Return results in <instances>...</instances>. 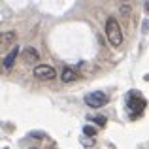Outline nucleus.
Instances as JSON below:
<instances>
[{
	"instance_id": "11",
	"label": "nucleus",
	"mask_w": 149,
	"mask_h": 149,
	"mask_svg": "<svg viewBox=\"0 0 149 149\" xmlns=\"http://www.w3.org/2000/svg\"><path fill=\"white\" fill-rule=\"evenodd\" d=\"M30 136H32V138H44V134H40V132H32Z\"/></svg>"
},
{
	"instance_id": "8",
	"label": "nucleus",
	"mask_w": 149,
	"mask_h": 149,
	"mask_svg": "<svg viewBox=\"0 0 149 149\" xmlns=\"http://www.w3.org/2000/svg\"><path fill=\"white\" fill-rule=\"evenodd\" d=\"M15 32H2V36H0V40H2V44H13L15 42Z\"/></svg>"
},
{
	"instance_id": "6",
	"label": "nucleus",
	"mask_w": 149,
	"mask_h": 149,
	"mask_svg": "<svg viewBox=\"0 0 149 149\" xmlns=\"http://www.w3.org/2000/svg\"><path fill=\"white\" fill-rule=\"evenodd\" d=\"M17 53H19V49H17V47H13V49L10 51V53L6 55V57H4L2 64H4V68H6V70H10L11 66H13V62H15V57H17Z\"/></svg>"
},
{
	"instance_id": "3",
	"label": "nucleus",
	"mask_w": 149,
	"mask_h": 149,
	"mask_svg": "<svg viewBox=\"0 0 149 149\" xmlns=\"http://www.w3.org/2000/svg\"><path fill=\"white\" fill-rule=\"evenodd\" d=\"M128 96H130V98H128L127 104H128V108L132 109V115H140V113L146 109V104H147V102L143 100L138 93H130Z\"/></svg>"
},
{
	"instance_id": "7",
	"label": "nucleus",
	"mask_w": 149,
	"mask_h": 149,
	"mask_svg": "<svg viewBox=\"0 0 149 149\" xmlns=\"http://www.w3.org/2000/svg\"><path fill=\"white\" fill-rule=\"evenodd\" d=\"M76 77H77V74L74 72L72 68H64V70H62V74H61V79L64 81V83H70V81H74Z\"/></svg>"
},
{
	"instance_id": "5",
	"label": "nucleus",
	"mask_w": 149,
	"mask_h": 149,
	"mask_svg": "<svg viewBox=\"0 0 149 149\" xmlns=\"http://www.w3.org/2000/svg\"><path fill=\"white\" fill-rule=\"evenodd\" d=\"M23 61H25L26 64H34V62L40 61V53H38L34 47H26L23 51Z\"/></svg>"
},
{
	"instance_id": "2",
	"label": "nucleus",
	"mask_w": 149,
	"mask_h": 149,
	"mask_svg": "<svg viewBox=\"0 0 149 149\" xmlns=\"http://www.w3.org/2000/svg\"><path fill=\"white\" fill-rule=\"evenodd\" d=\"M85 102H87L89 108H102L104 104H108V95L102 91H95V93H89L85 96Z\"/></svg>"
},
{
	"instance_id": "1",
	"label": "nucleus",
	"mask_w": 149,
	"mask_h": 149,
	"mask_svg": "<svg viewBox=\"0 0 149 149\" xmlns=\"http://www.w3.org/2000/svg\"><path fill=\"white\" fill-rule=\"evenodd\" d=\"M106 34H108V40L113 47H119L123 44V30H121V25L115 17H108V21H106Z\"/></svg>"
},
{
	"instance_id": "4",
	"label": "nucleus",
	"mask_w": 149,
	"mask_h": 149,
	"mask_svg": "<svg viewBox=\"0 0 149 149\" xmlns=\"http://www.w3.org/2000/svg\"><path fill=\"white\" fill-rule=\"evenodd\" d=\"M34 76H36L38 79H42V81H49V79H55L57 70H55L53 66H49V64H38L36 68H34Z\"/></svg>"
},
{
	"instance_id": "10",
	"label": "nucleus",
	"mask_w": 149,
	"mask_h": 149,
	"mask_svg": "<svg viewBox=\"0 0 149 149\" xmlns=\"http://www.w3.org/2000/svg\"><path fill=\"white\" fill-rule=\"evenodd\" d=\"M83 134H85V136H91V138H93V136L96 134V128H95V127H83Z\"/></svg>"
},
{
	"instance_id": "12",
	"label": "nucleus",
	"mask_w": 149,
	"mask_h": 149,
	"mask_svg": "<svg viewBox=\"0 0 149 149\" xmlns=\"http://www.w3.org/2000/svg\"><path fill=\"white\" fill-rule=\"evenodd\" d=\"M146 10H149V2H146Z\"/></svg>"
},
{
	"instance_id": "9",
	"label": "nucleus",
	"mask_w": 149,
	"mask_h": 149,
	"mask_svg": "<svg viewBox=\"0 0 149 149\" xmlns=\"http://www.w3.org/2000/svg\"><path fill=\"white\" fill-rule=\"evenodd\" d=\"M91 121H93V123H96L98 127H104V125L108 123V119H106L104 115H91Z\"/></svg>"
}]
</instances>
